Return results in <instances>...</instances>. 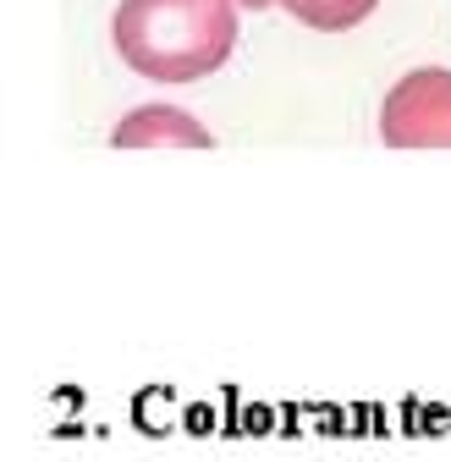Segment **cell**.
I'll return each instance as SVG.
<instances>
[{
  "label": "cell",
  "mask_w": 451,
  "mask_h": 462,
  "mask_svg": "<svg viewBox=\"0 0 451 462\" xmlns=\"http://www.w3.org/2000/svg\"><path fill=\"white\" fill-rule=\"evenodd\" d=\"M237 0H122L110 44L149 83H198L237 50Z\"/></svg>",
  "instance_id": "obj_1"
},
{
  "label": "cell",
  "mask_w": 451,
  "mask_h": 462,
  "mask_svg": "<svg viewBox=\"0 0 451 462\" xmlns=\"http://www.w3.org/2000/svg\"><path fill=\"white\" fill-rule=\"evenodd\" d=\"M385 149H451V67H413L380 99Z\"/></svg>",
  "instance_id": "obj_2"
},
{
  "label": "cell",
  "mask_w": 451,
  "mask_h": 462,
  "mask_svg": "<svg viewBox=\"0 0 451 462\" xmlns=\"http://www.w3.org/2000/svg\"><path fill=\"white\" fill-rule=\"evenodd\" d=\"M110 143L116 149H209L215 138L177 105H138L116 122Z\"/></svg>",
  "instance_id": "obj_3"
},
{
  "label": "cell",
  "mask_w": 451,
  "mask_h": 462,
  "mask_svg": "<svg viewBox=\"0 0 451 462\" xmlns=\"http://www.w3.org/2000/svg\"><path fill=\"white\" fill-rule=\"evenodd\" d=\"M275 6L287 17H298L303 28H314V33H347L364 17H374L380 0H275Z\"/></svg>",
  "instance_id": "obj_4"
},
{
  "label": "cell",
  "mask_w": 451,
  "mask_h": 462,
  "mask_svg": "<svg viewBox=\"0 0 451 462\" xmlns=\"http://www.w3.org/2000/svg\"><path fill=\"white\" fill-rule=\"evenodd\" d=\"M243 12H264V6H275V0H237Z\"/></svg>",
  "instance_id": "obj_5"
}]
</instances>
